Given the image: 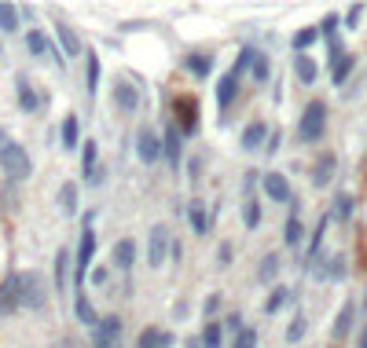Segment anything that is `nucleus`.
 I'll return each mask as SVG.
<instances>
[{"instance_id":"f257e3e1","label":"nucleus","mask_w":367,"mask_h":348,"mask_svg":"<svg viewBox=\"0 0 367 348\" xmlns=\"http://www.w3.org/2000/svg\"><path fill=\"white\" fill-rule=\"evenodd\" d=\"M0 172H4V180L11 183H22L34 176V158H29V151L22 144H15V139H8L4 132H0Z\"/></svg>"},{"instance_id":"f03ea898","label":"nucleus","mask_w":367,"mask_h":348,"mask_svg":"<svg viewBox=\"0 0 367 348\" xmlns=\"http://www.w3.org/2000/svg\"><path fill=\"white\" fill-rule=\"evenodd\" d=\"M85 224H81V242H77V272H74V293L85 286V279L92 275V260H95V213H85L81 216Z\"/></svg>"},{"instance_id":"7ed1b4c3","label":"nucleus","mask_w":367,"mask_h":348,"mask_svg":"<svg viewBox=\"0 0 367 348\" xmlns=\"http://www.w3.org/2000/svg\"><path fill=\"white\" fill-rule=\"evenodd\" d=\"M327 132V103L323 99H312L305 110H301V121H298V136L305 144H320Z\"/></svg>"},{"instance_id":"20e7f679","label":"nucleus","mask_w":367,"mask_h":348,"mask_svg":"<svg viewBox=\"0 0 367 348\" xmlns=\"http://www.w3.org/2000/svg\"><path fill=\"white\" fill-rule=\"evenodd\" d=\"M22 286H26L22 272H15V275H8L4 282H0V319H4V315H15L22 308Z\"/></svg>"},{"instance_id":"39448f33","label":"nucleus","mask_w":367,"mask_h":348,"mask_svg":"<svg viewBox=\"0 0 367 348\" xmlns=\"http://www.w3.org/2000/svg\"><path fill=\"white\" fill-rule=\"evenodd\" d=\"M173 253V239H169V228L166 224H154L147 235V264L151 267H162Z\"/></svg>"},{"instance_id":"423d86ee","label":"nucleus","mask_w":367,"mask_h":348,"mask_svg":"<svg viewBox=\"0 0 367 348\" xmlns=\"http://www.w3.org/2000/svg\"><path fill=\"white\" fill-rule=\"evenodd\" d=\"M162 158H166L169 169H180L184 165V132H180L177 121H169L162 129Z\"/></svg>"},{"instance_id":"0eeeda50","label":"nucleus","mask_w":367,"mask_h":348,"mask_svg":"<svg viewBox=\"0 0 367 348\" xmlns=\"http://www.w3.org/2000/svg\"><path fill=\"white\" fill-rule=\"evenodd\" d=\"M133 151L143 165H158L162 162V136H158L154 129H140L136 139H133Z\"/></svg>"},{"instance_id":"6e6552de","label":"nucleus","mask_w":367,"mask_h":348,"mask_svg":"<svg viewBox=\"0 0 367 348\" xmlns=\"http://www.w3.org/2000/svg\"><path fill=\"white\" fill-rule=\"evenodd\" d=\"M26 52L34 55V59H44V55H48V59H52L55 67L62 70V52L55 48V41L48 37L44 29H26Z\"/></svg>"},{"instance_id":"1a4fd4ad","label":"nucleus","mask_w":367,"mask_h":348,"mask_svg":"<svg viewBox=\"0 0 367 348\" xmlns=\"http://www.w3.org/2000/svg\"><path fill=\"white\" fill-rule=\"evenodd\" d=\"M26 286H22V308L29 312H44L48 308V286H44V275L37 272H22Z\"/></svg>"},{"instance_id":"9d476101","label":"nucleus","mask_w":367,"mask_h":348,"mask_svg":"<svg viewBox=\"0 0 367 348\" xmlns=\"http://www.w3.org/2000/svg\"><path fill=\"white\" fill-rule=\"evenodd\" d=\"M261 191L272 202H279V205H294V187H291V180H286L283 172H265V176H261Z\"/></svg>"},{"instance_id":"9b49d317","label":"nucleus","mask_w":367,"mask_h":348,"mask_svg":"<svg viewBox=\"0 0 367 348\" xmlns=\"http://www.w3.org/2000/svg\"><path fill=\"white\" fill-rule=\"evenodd\" d=\"M92 348H121V319L118 315H103L92 334Z\"/></svg>"},{"instance_id":"f8f14e48","label":"nucleus","mask_w":367,"mask_h":348,"mask_svg":"<svg viewBox=\"0 0 367 348\" xmlns=\"http://www.w3.org/2000/svg\"><path fill=\"white\" fill-rule=\"evenodd\" d=\"M177 125L184 136H195L199 125H202V114H199V99L195 96H180L177 99Z\"/></svg>"},{"instance_id":"ddd939ff","label":"nucleus","mask_w":367,"mask_h":348,"mask_svg":"<svg viewBox=\"0 0 367 348\" xmlns=\"http://www.w3.org/2000/svg\"><path fill=\"white\" fill-rule=\"evenodd\" d=\"M15 99H19V110L22 114H37L41 110V96L29 85V74H15Z\"/></svg>"},{"instance_id":"4468645a","label":"nucleus","mask_w":367,"mask_h":348,"mask_svg":"<svg viewBox=\"0 0 367 348\" xmlns=\"http://www.w3.org/2000/svg\"><path fill=\"white\" fill-rule=\"evenodd\" d=\"M239 81H243V74H239V70H228L225 77H220V85H217V110H220V114H228V110H232V103L239 96Z\"/></svg>"},{"instance_id":"2eb2a0df","label":"nucleus","mask_w":367,"mask_h":348,"mask_svg":"<svg viewBox=\"0 0 367 348\" xmlns=\"http://www.w3.org/2000/svg\"><path fill=\"white\" fill-rule=\"evenodd\" d=\"M55 41H59V52L67 55V59H74V55L85 52V48H81V37L74 34V26H70L67 19H55Z\"/></svg>"},{"instance_id":"dca6fc26","label":"nucleus","mask_w":367,"mask_h":348,"mask_svg":"<svg viewBox=\"0 0 367 348\" xmlns=\"http://www.w3.org/2000/svg\"><path fill=\"white\" fill-rule=\"evenodd\" d=\"M187 224H191V231H195L199 239H202V235H210L213 213L206 209V202H202V198H191V202H187Z\"/></svg>"},{"instance_id":"f3484780","label":"nucleus","mask_w":367,"mask_h":348,"mask_svg":"<svg viewBox=\"0 0 367 348\" xmlns=\"http://www.w3.org/2000/svg\"><path fill=\"white\" fill-rule=\"evenodd\" d=\"M353 323H356V300H345V305L338 308V315H334L331 337L334 341H345L349 334H353Z\"/></svg>"},{"instance_id":"a211bd4d","label":"nucleus","mask_w":367,"mask_h":348,"mask_svg":"<svg viewBox=\"0 0 367 348\" xmlns=\"http://www.w3.org/2000/svg\"><path fill=\"white\" fill-rule=\"evenodd\" d=\"M334 172H338V158H334V154H323L320 162L312 165V172H309V183L316 187V191H323V187H331Z\"/></svg>"},{"instance_id":"6ab92c4d","label":"nucleus","mask_w":367,"mask_h":348,"mask_svg":"<svg viewBox=\"0 0 367 348\" xmlns=\"http://www.w3.org/2000/svg\"><path fill=\"white\" fill-rule=\"evenodd\" d=\"M268 136H272V129H268L265 121H250L246 129H243V139H239V144H243V151H261V147H268Z\"/></svg>"},{"instance_id":"aec40b11","label":"nucleus","mask_w":367,"mask_h":348,"mask_svg":"<svg viewBox=\"0 0 367 348\" xmlns=\"http://www.w3.org/2000/svg\"><path fill=\"white\" fill-rule=\"evenodd\" d=\"M114 106L121 110V114H136L140 110V88L133 81H118L114 85Z\"/></svg>"},{"instance_id":"412c9836","label":"nucleus","mask_w":367,"mask_h":348,"mask_svg":"<svg viewBox=\"0 0 367 348\" xmlns=\"http://www.w3.org/2000/svg\"><path fill=\"white\" fill-rule=\"evenodd\" d=\"M77 209H81V187H77L74 180H67V183L59 187V213L74 220Z\"/></svg>"},{"instance_id":"4be33fe9","label":"nucleus","mask_w":367,"mask_h":348,"mask_svg":"<svg viewBox=\"0 0 367 348\" xmlns=\"http://www.w3.org/2000/svg\"><path fill=\"white\" fill-rule=\"evenodd\" d=\"M301 239H305V224H301L298 202H294V205H291V216H286V224H283V246H286V249H298Z\"/></svg>"},{"instance_id":"5701e85b","label":"nucleus","mask_w":367,"mask_h":348,"mask_svg":"<svg viewBox=\"0 0 367 348\" xmlns=\"http://www.w3.org/2000/svg\"><path fill=\"white\" fill-rule=\"evenodd\" d=\"M59 139H62V151H70V154L81 147V118H77L74 110L62 118V136H59Z\"/></svg>"},{"instance_id":"b1692460","label":"nucleus","mask_w":367,"mask_h":348,"mask_svg":"<svg viewBox=\"0 0 367 348\" xmlns=\"http://www.w3.org/2000/svg\"><path fill=\"white\" fill-rule=\"evenodd\" d=\"M345 275H349L345 253H331V257L323 260V275H320V282H345Z\"/></svg>"},{"instance_id":"393cba45","label":"nucleus","mask_w":367,"mask_h":348,"mask_svg":"<svg viewBox=\"0 0 367 348\" xmlns=\"http://www.w3.org/2000/svg\"><path fill=\"white\" fill-rule=\"evenodd\" d=\"M294 77L301 85H316L320 81V62L312 55H294Z\"/></svg>"},{"instance_id":"a878e982","label":"nucleus","mask_w":367,"mask_h":348,"mask_svg":"<svg viewBox=\"0 0 367 348\" xmlns=\"http://www.w3.org/2000/svg\"><path fill=\"white\" fill-rule=\"evenodd\" d=\"M52 286H55L59 297L67 293V286H70V249L67 246L55 249V282H52Z\"/></svg>"},{"instance_id":"bb28decb","label":"nucleus","mask_w":367,"mask_h":348,"mask_svg":"<svg viewBox=\"0 0 367 348\" xmlns=\"http://www.w3.org/2000/svg\"><path fill=\"white\" fill-rule=\"evenodd\" d=\"M110 257H114V267H118V272H133V260H136V242H133V239H118V242H114V253H110Z\"/></svg>"},{"instance_id":"cd10ccee","label":"nucleus","mask_w":367,"mask_h":348,"mask_svg":"<svg viewBox=\"0 0 367 348\" xmlns=\"http://www.w3.org/2000/svg\"><path fill=\"white\" fill-rule=\"evenodd\" d=\"M323 34H320V26H301L298 34L291 37V48H294V55H309V48L316 41H320Z\"/></svg>"},{"instance_id":"c85d7f7f","label":"nucleus","mask_w":367,"mask_h":348,"mask_svg":"<svg viewBox=\"0 0 367 348\" xmlns=\"http://www.w3.org/2000/svg\"><path fill=\"white\" fill-rule=\"evenodd\" d=\"M74 315H77V323H85V326H100V315H95V308H92V300L85 297V290H77L74 293Z\"/></svg>"},{"instance_id":"c756f323","label":"nucleus","mask_w":367,"mask_h":348,"mask_svg":"<svg viewBox=\"0 0 367 348\" xmlns=\"http://www.w3.org/2000/svg\"><path fill=\"white\" fill-rule=\"evenodd\" d=\"M184 70L195 77V81H206V77H210V70H213V59L202 55V52H191V55L184 59Z\"/></svg>"},{"instance_id":"7c9ffc66","label":"nucleus","mask_w":367,"mask_h":348,"mask_svg":"<svg viewBox=\"0 0 367 348\" xmlns=\"http://www.w3.org/2000/svg\"><path fill=\"white\" fill-rule=\"evenodd\" d=\"M250 81L253 85H268V81H272V59H268L265 52L253 55V62H250Z\"/></svg>"},{"instance_id":"2f4dec72","label":"nucleus","mask_w":367,"mask_h":348,"mask_svg":"<svg viewBox=\"0 0 367 348\" xmlns=\"http://www.w3.org/2000/svg\"><path fill=\"white\" fill-rule=\"evenodd\" d=\"M258 279L265 282V286L276 290V279H279V253H265V257H261V267H258Z\"/></svg>"},{"instance_id":"473e14b6","label":"nucleus","mask_w":367,"mask_h":348,"mask_svg":"<svg viewBox=\"0 0 367 348\" xmlns=\"http://www.w3.org/2000/svg\"><path fill=\"white\" fill-rule=\"evenodd\" d=\"M19 22H22V11L15 4H8V0H0V34H15Z\"/></svg>"},{"instance_id":"72a5a7b5","label":"nucleus","mask_w":367,"mask_h":348,"mask_svg":"<svg viewBox=\"0 0 367 348\" xmlns=\"http://www.w3.org/2000/svg\"><path fill=\"white\" fill-rule=\"evenodd\" d=\"M85 85H88V96L95 99V92H100V55L95 52H85Z\"/></svg>"},{"instance_id":"f704fd0d","label":"nucleus","mask_w":367,"mask_h":348,"mask_svg":"<svg viewBox=\"0 0 367 348\" xmlns=\"http://www.w3.org/2000/svg\"><path fill=\"white\" fill-rule=\"evenodd\" d=\"M225 334H228V330H225V323H206V330H202V334H199V341H202V348H220V344H225Z\"/></svg>"},{"instance_id":"c9c22d12","label":"nucleus","mask_w":367,"mask_h":348,"mask_svg":"<svg viewBox=\"0 0 367 348\" xmlns=\"http://www.w3.org/2000/svg\"><path fill=\"white\" fill-rule=\"evenodd\" d=\"M95 172H100V158H95V144L88 139V144L81 147V176L92 183V176H95Z\"/></svg>"},{"instance_id":"e433bc0d","label":"nucleus","mask_w":367,"mask_h":348,"mask_svg":"<svg viewBox=\"0 0 367 348\" xmlns=\"http://www.w3.org/2000/svg\"><path fill=\"white\" fill-rule=\"evenodd\" d=\"M286 305H291V290H286V286H276L272 293H268V300H265V315H279Z\"/></svg>"},{"instance_id":"4c0bfd02","label":"nucleus","mask_w":367,"mask_h":348,"mask_svg":"<svg viewBox=\"0 0 367 348\" xmlns=\"http://www.w3.org/2000/svg\"><path fill=\"white\" fill-rule=\"evenodd\" d=\"M243 228L246 231H258L261 228V202L258 198H246L243 202Z\"/></svg>"},{"instance_id":"58836bf2","label":"nucleus","mask_w":367,"mask_h":348,"mask_svg":"<svg viewBox=\"0 0 367 348\" xmlns=\"http://www.w3.org/2000/svg\"><path fill=\"white\" fill-rule=\"evenodd\" d=\"M305 334H309V319H305V315H294L291 326H286V344H301Z\"/></svg>"},{"instance_id":"ea45409f","label":"nucleus","mask_w":367,"mask_h":348,"mask_svg":"<svg viewBox=\"0 0 367 348\" xmlns=\"http://www.w3.org/2000/svg\"><path fill=\"white\" fill-rule=\"evenodd\" d=\"M331 216H338L342 224H349V216H353V195H345V191L334 195V209H331Z\"/></svg>"},{"instance_id":"a19ab883","label":"nucleus","mask_w":367,"mask_h":348,"mask_svg":"<svg viewBox=\"0 0 367 348\" xmlns=\"http://www.w3.org/2000/svg\"><path fill=\"white\" fill-rule=\"evenodd\" d=\"M353 70H356V55H345V59L338 62V67H334V77H331L334 88H342V85L349 81V74H353Z\"/></svg>"},{"instance_id":"79ce46f5","label":"nucleus","mask_w":367,"mask_h":348,"mask_svg":"<svg viewBox=\"0 0 367 348\" xmlns=\"http://www.w3.org/2000/svg\"><path fill=\"white\" fill-rule=\"evenodd\" d=\"M136 348H166V334L158 326H147L140 334V341H136Z\"/></svg>"},{"instance_id":"37998d69","label":"nucleus","mask_w":367,"mask_h":348,"mask_svg":"<svg viewBox=\"0 0 367 348\" xmlns=\"http://www.w3.org/2000/svg\"><path fill=\"white\" fill-rule=\"evenodd\" d=\"M320 34L327 37V44H331V41H338V15H323V22H320Z\"/></svg>"},{"instance_id":"c03bdc74","label":"nucleus","mask_w":367,"mask_h":348,"mask_svg":"<svg viewBox=\"0 0 367 348\" xmlns=\"http://www.w3.org/2000/svg\"><path fill=\"white\" fill-rule=\"evenodd\" d=\"M232 348H258V330H253V326H246L243 334H239V337L232 341Z\"/></svg>"},{"instance_id":"a18cd8bd","label":"nucleus","mask_w":367,"mask_h":348,"mask_svg":"<svg viewBox=\"0 0 367 348\" xmlns=\"http://www.w3.org/2000/svg\"><path fill=\"white\" fill-rule=\"evenodd\" d=\"M217 312H220V293H210V297L202 300V315L213 323V319H217Z\"/></svg>"},{"instance_id":"49530a36","label":"nucleus","mask_w":367,"mask_h":348,"mask_svg":"<svg viewBox=\"0 0 367 348\" xmlns=\"http://www.w3.org/2000/svg\"><path fill=\"white\" fill-rule=\"evenodd\" d=\"M187 180H191V187H199V180H202V158L199 154H191V162H187Z\"/></svg>"},{"instance_id":"de8ad7c7","label":"nucleus","mask_w":367,"mask_h":348,"mask_svg":"<svg viewBox=\"0 0 367 348\" xmlns=\"http://www.w3.org/2000/svg\"><path fill=\"white\" fill-rule=\"evenodd\" d=\"M360 15H363V4H353V8H349V11H345V19H342L345 29H356V26H360Z\"/></svg>"},{"instance_id":"09e8293b","label":"nucleus","mask_w":367,"mask_h":348,"mask_svg":"<svg viewBox=\"0 0 367 348\" xmlns=\"http://www.w3.org/2000/svg\"><path fill=\"white\" fill-rule=\"evenodd\" d=\"M225 330H232V334L239 337V334H243V330H246V323H243V315H239V312H232V315H228V319H225Z\"/></svg>"},{"instance_id":"8fccbe9b","label":"nucleus","mask_w":367,"mask_h":348,"mask_svg":"<svg viewBox=\"0 0 367 348\" xmlns=\"http://www.w3.org/2000/svg\"><path fill=\"white\" fill-rule=\"evenodd\" d=\"M232 242H220V249H217V267H232Z\"/></svg>"},{"instance_id":"3c124183","label":"nucleus","mask_w":367,"mask_h":348,"mask_svg":"<svg viewBox=\"0 0 367 348\" xmlns=\"http://www.w3.org/2000/svg\"><path fill=\"white\" fill-rule=\"evenodd\" d=\"M258 180H261V176H258L253 169H250L246 176H243V191H246V198H258V195H253V183H258Z\"/></svg>"},{"instance_id":"603ef678","label":"nucleus","mask_w":367,"mask_h":348,"mask_svg":"<svg viewBox=\"0 0 367 348\" xmlns=\"http://www.w3.org/2000/svg\"><path fill=\"white\" fill-rule=\"evenodd\" d=\"M92 282H95V286H103V282L110 279V272H107V267H92V275H88Z\"/></svg>"},{"instance_id":"864d4df0","label":"nucleus","mask_w":367,"mask_h":348,"mask_svg":"<svg viewBox=\"0 0 367 348\" xmlns=\"http://www.w3.org/2000/svg\"><path fill=\"white\" fill-rule=\"evenodd\" d=\"M279 144H283V132H272V136H268V147H265V151H268V154H276Z\"/></svg>"},{"instance_id":"5fc2aeb1","label":"nucleus","mask_w":367,"mask_h":348,"mask_svg":"<svg viewBox=\"0 0 367 348\" xmlns=\"http://www.w3.org/2000/svg\"><path fill=\"white\" fill-rule=\"evenodd\" d=\"M272 103H276V106L283 103V81H276V88H272Z\"/></svg>"},{"instance_id":"6e6d98bb","label":"nucleus","mask_w":367,"mask_h":348,"mask_svg":"<svg viewBox=\"0 0 367 348\" xmlns=\"http://www.w3.org/2000/svg\"><path fill=\"white\" fill-rule=\"evenodd\" d=\"M356 348H367V326L360 330V341H356Z\"/></svg>"},{"instance_id":"4d7b16f0","label":"nucleus","mask_w":367,"mask_h":348,"mask_svg":"<svg viewBox=\"0 0 367 348\" xmlns=\"http://www.w3.org/2000/svg\"><path fill=\"white\" fill-rule=\"evenodd\" d=\"M184 348H202V341H199V337H187V344H184Z\"/></svg>"}]
</instances>
